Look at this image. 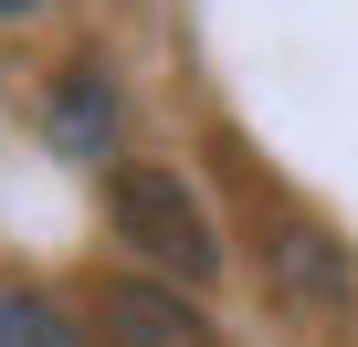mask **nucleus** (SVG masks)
Listing matches in <instances>:
<instances>
[{"label": "nucleus", "instance_id": "f03ea898", "mask_svg": "<svg viewBox=\"0 0 358 347\" xmlns=\"http://www.w3.org/2000/svg\"><path fill=\"white\" fill-rule=\"evenodd\" d=\"M95 347H222V326L179 284H106L95 295Z\"/></svg>", "mask_w": 358, "mask_h": 347}, {"label": "nucleus", "instance_id": "7ed1b4c3", "mask_svg": "<svg viewBox=\"0 0 358 347\" xmlns=\"http://www.w3.org/2000/svg\"><path fill=\"white\" fill-rule=\"evenodd\" d=\"M53 137H64V147H74V158H106V147H116V95H106V84H85V74H74V84H64V95H53Z\"/></svg>", "mask_w": 358, "mask_h": 347}, {"label": "nucleus", "instance_id": "f257e3e1", "mask_svg": "<svg viewBox=\"0 0 358 347\" xmlns=\"http://www.w3.org/2000/svg\"><path fill=\"white\" fill-rule=\"evenodd\" d=\"M116 232H127L158 274H179V284H211V274H222V242H211L201 200L179 190L169 168H127V179H116Z\"/></svg>", "mask_w": 358, "mask_h": 347}, {"label": "nucleus", "instance_id": "39448f33", "mask_svg": "<svg viewBox=\"0 0 358 347\" xmlns=\"http://www.w3.org/2000/svg\"><path fill=\"white\" fill-rule=\"evenodd\" d=\"M11 11H43V0H0V22H11Z\"/></svg>", "mask_w": 358, "mask_h": 347}, {"label": "nucleus", "instance_id": "20e7f679", "mask_svg": "<svg viewBox=\"0 0 358 347\" xmlns=\"http://www.w3.org/2000/svg\"><path fill=\"white\" fill-rule=\"evenodd\" d=\"M0 347H85L43 295H0Z\"/></svg>", "mask_w": 358, "mask_h": 347}]
</instances>
